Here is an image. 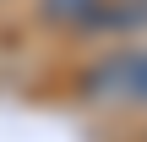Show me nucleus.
<instances>
[{
    "label": "nucleus",
    "mask_w": 147,
    "mask_h": 142,
    "mask_svg": "<svg viewBox=\"0 0 147 142\" xmlns=\"http://www.w3.org/2000/svg\"><path fill=\"white\" fill-rule=\"evenodd\" d=\"M76 93L93 104H136L147 109V49H115L76 77Z\"/></svg>",
    "instance_id": "nucleus-1"
},
{
    "label": "nucleus",
    "mask_w": 147,
    "mask_h": 142,
    "mask_svg": "<svg viewBox=\"0 0 147 142\" xmlns=\"http://www.w3.org/2000/svg\"><path fill=\"white\" fill-rule=\"evenodd\" d=\"M93 5H98V0H38V16L55 22V27H76Z\"/></svg>",
    "instance_id": "nucleus-2"
}]
</instances>
